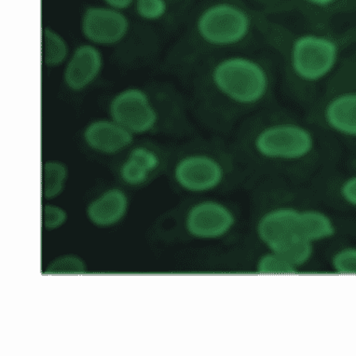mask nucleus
Instances as JSON below:
<instances>
[{
	"mask_svg": "<svg viewBox=\"0 0 356 356\" xmlns=\"http://www.w3.org/2000/svg\"><path fill=\"white\" fill-rule=\"evenodd\" d=\"M211 79L219 94L241 106L261 102L270 89L267 70L257 60L246 56L220 60L213 67Z\"/></svg>",
	"mask_w": 356,
	"mask_h": 356,
	"instance_id": "nucleus-1",
	"label": "nucleus"
},
{
	"mask_svg": "<svg viewBox=\"0 0 356 356\" xmlns=\"http://www.w3.org/2000/svg\"><path fill=\"white\" fill-rule=\"evenodd\" d=\"M339 56L341 48L333 38L324 35L303 34L293 40L290 67L300 81L316 83L332 73Z\"/></svg>",
	"mask_w": 356,
	"mask_h": 356,
	"instance_id": "nucleus-2",
	"label": "nucleus"
},
{
	"mask_svg": "<svg viewBox=\"0 0 356 356\" xmlns=\"http://www.w3.org/2000/svg\"><path fill=\"white\" fill-rule=\"evenodd\" d=\"M252 29L250 15L237 5L218 2L202 10L196 30L204 42L216 47H232L245 40Z\"/></svg>",
	"mask_w": 356,
	"mask_h": 356,
	"instance_id": "nucleus-3",
	"label": "nucleus"
},
{
	"mask_svg": "<svg viewBox=\"0 0 356 356\" xmlns=\"http://www.w3.org/2000/svg\"><path fill=\"white\" fill-rule=\"evenodd\" d=\"M316 146L313 131L296 123L266 126L254 136V149L262 158L272 161H298Z\"/></svg>",
	"mask_w": 356,
	"mask_h": 356,
	"instance_id": "nucleus-4",
	"label": "nucleus"
},
{
	"mask_svg": "<svg viewBox=\"0 0 356 356\" xmlns=\"http://www.w3.org/2000/svg\"><path fill=\"white\" fill-rule=\"evenodd\" d=\"M108 114L134 136L149 133L159 120L149 95L136 87L126 88L115 95L109 102Z\"/></svg>",
	"mask_w": 356,
	"mask_h": 356,
	"instance_id": "nucleus-5",
	"label": "nucleus"
},
{
	"mask_svg": "<svg viewBox=\"0 0 356 356\" xmlns=\"http://www.w3.org/2000/svg\"><path fill=\"white\" fill-rule=\"evenodd\" d=\"M130 26L124 13L106 5L87 7L81 18L82 35L97 47H111L122 42L127 37Z\"/></svg>",
	"mask_w": 356,
	"mask_h": 356,
	"instance_id": "nucleus-6",
	"label": "nucleus"
},
{
	"mask_svg": "<svg viewBox=\"0 0 356 356\" xmlns=\"http://www.w3.org/2000/svg\"><path fill=\"white\" fill-rule=\"evenodd\" d=\"M236 223L234 212L216 201H202L188 209L185 228L191 237L199 240H216L226 236Z\"/></svg>",
	"mask_w": 356,
	"mask_h": 356,
	"instance_id": "nucleus-7",
	"label": "nucleus"
},
{
	"mask_svg": "<svg viewBox=\"0 0 356 356\" xmlns=\"http://www.w3.org/2000/svg\"><path fill=\"white\" fill-rule=\"evenodd\" d=\"M225 171L215 158L191 154L180 159L174 168V179L188 193H202L216 190L223 182Z\"/></svg>",
	"mask_w": 356,
	"mask_h": 356,
	"instance_id": "nucleus-8",
	"label": "nucleus"
},
{
	"mask_svg": "<svg viewBox=\"0 0 356 356\" xmlns=\"http://www.w3.org/2000/svg\"><path fill=\"white\" fill-rule=\"evenodd\" d=\"M300 210L279 207L265 213L257 225L259 239L268 250L281 253L296 241L302 238L298 227Z\"/></svg>",
	"mask_w": 356,
	"mask_h": 356,
	"instance_id": "nucleus-9",
	"label": "nucleus"
},
{
	"mask_svg": "<svg viewBox=\"0 0 356 356\" xmlns=\"http://www.w3.org/2000/svg\"><path fill=\"white\" fill-rule=\"evenodd\" d=\"M104 68V56L97 46L81 44L71 51L64 65L63 81L71 92H81L91 86Z\"/></svg>",
	"mask_w": 356,
	"mask_h": 356,
	"instance_id": "nucleus-10",
	"label": "nucleus"
},
{
	"mask_svg": "<svg viewBox=\"0 0 356 356\" xmlns=\"http://www.w3.org/2000/svg\"><path fill=\"white\" fill-rule=\"evenodd\" d=\"M82 138L92 152L102 155H116L133 144L134 135L111 118L88 123Z\"/></svg>",
	"mask_w": 356,
	"mask_h": 356,
	"instance_id": "nucleus-11",
	"label": "nucleus"
},
{
	"mask_svg": "<svg viewBox=\"0 0 356 356\" xmlns=\"http://www.w3.org/2000/svg\"><path fill=\"white\" fill-rule=\"evenodd\" d=\"M129 204L130 202L124 191L118 188H108L89 202L86 216L97 228H111L127 215Z\"/></svg>",
	"mask_w": 356,
	"mask_h": 356,
	"instance_id": "nucleus-12",
	"label": "nucleus"
},
{
	"mask_svg": "<svg viewBox=\"0 0 356 356\" xmlns=\"http://www.w3.org/2000/svg\"><path fill=\"white\" fill-rule=\"evenodd\" d=\"M161 165V159L154 150L144 146L134 147L120 167V177L124 184L140 187Z\"/></svg>",
	"mask_w": 356,
	"mask_h": 356,
	"instance_id": "nucleus-13",
	"label": "nucleus"
},
{
	"mask_svg": "<svg viewBox=\"0 0 356 356\" xmlns=\"http://www.w3.org/2000/svg\"><path fill=\"white\" fill-rule=\"evenodd\" d=\"M324 119L335 133L356 138V92H342L331 98L325 106Z\"/></svg>",
	"mask_w": 356,
	"mask_h": 356,
	"instance_id": "nucleus-14",
	"label": "nucleus"
},
{
	"mask_svg": "<svg viewBox=\"0 0 356 356\" xmlns=\"http://www.w3.org/2000/svg\"><path fill=\"white\" fill-rule=\"evenodd\" d=\"M298 227L300 236L312 243L330 239L337 232L330 216L316 209L300 211Z\"/></svg>",
	"mask_w": 356,
	"mask_h": 356,
	"instance_id": "nucleus-15",
	"label": "nucleus"
},
{
	"mask_svg": "<svg viewBox=\"0 0 356 356\" xmlns=\"http://www.w3.org/2000/svg\"><path fill=\"white\" fill-rule=\"evenodd\" d=\"M42 63L46 67L56 68L64 65L70 56V44L53 27L42 29Z\"/></svg>",
	"mask_w": 356,
	"mask_h": 356,
	"instance_id": "nucleus-16",
	"label": "nucleus"
},
{
	"mask_svg": "<svg viewBox=\"0 0 356 356\" xmlns=\"http://www.w3.org/2000/svg\"><path fill=\"white\" fill-rule=\"evenodd\" d=\"M70 171L67 164L51 160L42 164V197L46 201L56 199L65 191Z\"/></svg>",
	"mask_w": 356,
	"mask_h": 356,
	"instance_id": "nucleus-17",
	"label": "nucleus"
},
{
	"mask_svg": "<svg viewBox=\"0 0 356 356\" xmlns=\"http://www.w3.org/2000/svg\"><path fill=\"white\" fill-rule=\"evenodd\" d=\"M256 270L262 275H292L298 270L281 254L269 250L257 260Z\"/></svg>",
	"mask_w": 356,
	"mask_h": 356,
	"instance_id": "nucleus-18",
	"label": "nucleus"
},
{
	"mask_svg": "<svg viewBox=\"0 0 356 356\" xmlns=\"http://www.w3.org/2000/svg\"><path fill=\"white\" fill-rule=\"evenodd\" d=\"M85 273L86 265L76 254H64L57 257L45 270L46 275H83Z\"/></svg>",
	"mask_w": 356,
	"mask_h": 356,
	"instance_id": "nucleus-19",
	"label": "nucleus"
},
{
	"mask_svg": "<svg viewBox=\"0 0 356 356\" xmlns=\"http://www.w3.org/2000/svg\"><path fill=\"white\" fill-rule=\"evenodd\" d=\"M279 254L286 257L298 270L300 267L307 264L313 257L314 243L300 238Z\"/></svg>",
	"mask_w": 356,
	"mask_h": 356,
	"instance_id": "nucleus-20",
	"label": "nucleus"
},
{
	"mask_svg": "<svg viewBox=\"0 0 356 356\" xmlns=\"http://www.w3.org/2000/svg\"><path fill=\"white\" fill-rule=\"evenodd\" d=\"M334 272L341 275H356V246H346L331 257Z\"/></svg>",
	"mask_w": 356,
	"mask_h": 356,
	"instance_id": "nucleus-21",
	"label": "nucleus"
},
{
	"mask_svg": "<svg viewBox=\"0 0 356 356\" xmlns=\"http://www.w3.org/2000/svg\"><path fill=\"white\" fill-rule=\"evenodd\" d=\"M134 7L139 18L149 22L161 20L168 12L166 0H136Z\"/></svg>",
	"mask_w": 356,
	"mask_h": 356,
	"instance_id": "nucleus-22",
	"label": "nucleus"
},
{
	"mask_svg": "<svg viewBox=\"0 0 356 356\" xmlns=\"http://www.w3.org/2000/svg\"><path fill=\"white\" fill-rule=\"evenodd\" d=\"M68 215L64 208L46 204L42 207V226L46 231H56L67 223Z\"/></svg>",
	"mask_w": 356,
	"mask_h": 356,
	"instance_id": "nucleus-23",
	"label": "nucleus"
},
{
	"mask_svg": "<svg viewBox=\"0 0 356 356\" xmlns=\"http://www.w3.org/2000/svg\"><path fill=\"white\" fill-rule=\"evenodd\" d=\"M341 198L350 207H356V175L347 178L342 183L341 191Z\"/></svg>",
	"mask_w": 356,
	"mask_h": 356,
	"instance_id": "nucleus-24",
	"label": "nucleus"
},
{
	"mask_svg": "<svg viewBox=\"0 0 356 356\" xmlns=\"http://www.w3.org/2000/svg\"><path fill=\"white\" fill-rule=\"evenodd\" d=\"M106 6L124 13L135 4L136 0H103Z\"/></svg>",
	"mask_w": 356,
	"mask_h": 356,
	"instance_id": "nucleus-25",
	"label": "nucleus"
},
{
	"mask_svg": "<svg viewBox=\"0 0 356 356\" xmlns=\"http://www.w3.org/2000/svg\"><path fill=\"white\" fill-rule=\"evenodd\" d=\"M303 1L309 5H313V6L324 8L331 6V5L336 3L338 0H303Z\"/></svg>",
	"mask_w": 356,
	"mask_h": 356,
	"instance_id": "nucleus-26",
	"label": "nucleus"
}]
</instances>
